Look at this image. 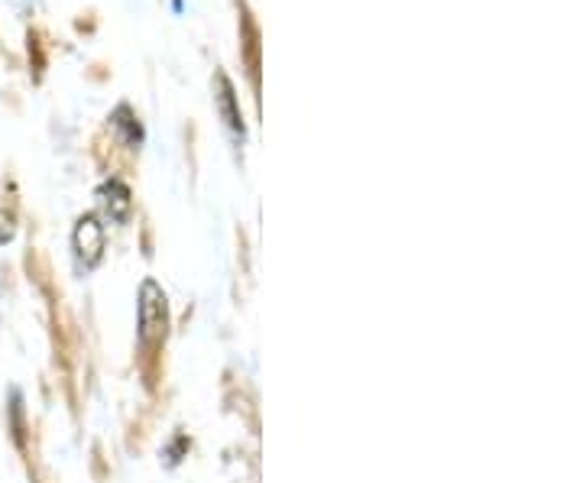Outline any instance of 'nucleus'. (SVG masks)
Masks as SVG:
<instances>
[{
	"label": "nucleus",
	"mask_w": 583,
	"mask_h": 483,
	"mask_svg": "<svg viewBox=\"0 0 583 483\" xmlns=\"http://www.w3.org/2000/svg\"><path fill=\"white\" fill-rule=\"evenodd\" d=\"M98 195H101V202H104V208H108L111 220H126V215H130V192H126L124 182L111 178V182L101 185Z\"/></svg>",
	"instance_id": "nucleus-4"
},
{
	"label": "nucleus",
	"mask_w": 583,
	"mask_h": 483,
	"mask_svg": "<svg viewBox=\"0 0 583 483\" xmlns=\"http://www.w3.org/2000/svg\"><path fill=\"white\" fill-rule=\"evenodd\" d=\"M72 244H75V254L88 269L101 264L104 257V224L94 218V215H84L75 224V234H72Z\"/></svg>",
	"instance_id": "nucleus-2"
},
{
	"label": "nucleus",
	"mask_w": 583,
	"mask_h": 483,
	"mask_svg": "<svg viewBox=\"0 0 583 483\" xmlns=\"http://www.w3.org/2000/svg\"><path fill=\"white\" fill-rule=\"evenodd\" d=\"M136 315H140V341H143V348L163 345L168 328L166 292L153 279H146L140 286V308H136Z\"/></svg>",
	"instance_id": "nucleus-1"
},
{
	"label": "nucleus",
	"mask_w": 583,
	"mask_h": 483,
	"mask_svg": "<svg viewBox=\"0 0 583 483\" xmlns=\"http://www.w3.org/2000/svg\"><path fill=\"white\" fill-rule=\"evenodd\" d=\"M114 127H117V131H124L126 143H133V146L143 140V131H140V124L133 121L130 107H117V114H114Z\"/></svg>",
	"instance_id": "nucleus-5"
},
{
	"label": "nucleus",
	"mask_w": 583,
	"mask_h": 483,
	"mask_svg": "<svg viewBox=\"0 0 583 483\" xmlns=\"http://www.w3.org/2000/svg\"><path fill=\"white\" fill-rule=\"evenodd\" d=\"M214 104H217V114L224 117L231 133L237 140H244V117H241V107H237V94H234V85L224 72L214 75Z\"/></svg>",
	"instance_id": "nucleus-3"
}]
</instances>
